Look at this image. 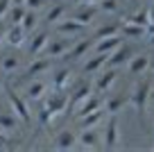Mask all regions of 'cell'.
Segmentation results:
<instances>
[{
  "label": "cell",
  "mask_w": 154,
  "mask_h": 152,
  "mask_svg": "<svg viewBox=\"0 0 154 152\" xmlns=\"http://www.w3.org/2000/svg\"><path fill=\"white\" fill-rule=\"evenodd\" d=\"M5 95H7V102H9V107H11V114H14L23 125H29V107H27V100L20 98V95L16 93V91H11V89H7Z\"/></svg>",
  "instance_id": "1"
},
{
  "label": "cell",
  "mask_w": 154,
  "mask_h": 152,
  "mask_svg": "<svg viewBox=\"0 0 154 152\" xmlns=\"http://www.w3.org/2000/svg\"><path fill=\"white\" fill-rule=\"evenodd\" d=\"M149 91H152V84H149V80H140L138 84L134 86V91L129 93V105H134V109L138 111V114H143L145 107H147Z\"/></svg>",
  "instance_id": "2"
},
{
  "label": "cell",
  "mask_w": 154,
  "mask_h": 152,
  "mask_svg": "<svg viewBox=\"0 0 154 152\" xmlns=\"http://www.w3.org/2000/svg\"><path fill=\"white\" fill-rule=\"evenodd\" d=\"M72 39L70 36H63V39H54V41H48V46L43 48V55L50 59H59V57H66V52L70 50L72 46Z\"/></svg>",
  "instance_id": "3"
},
{
  "label": "cell",
  "mask_w": 154,
  "mask_h": 152,
  "mask_svg": "<svg viewBox=\"0 0 154 152\" xmlns=\"http://www.w3.org/2000/svg\"><path fill=\"white\" fill-rule=\"evenodd\" d=\"M131 57H134V48L125 46V41H122L111 55H106V66H109V68H120L122 64H127Z\"/></svg>",
  "instance_id": "4"
},
{
  "label": "cell",
  "mask_w": 154,
  "mask_h": 152,
  "mask_svg": "<svg viewBox=\"0 0 154 152\" xmlns=\"http://www.w3.org/2000/svg\"><path fill=\"white\" fill-rule=\"evenodd\" d=\"M118 143H120L118 118H116V114H109V123H106V127H104V138H102V145H104L106 150H113Z\"/></svg>",
  "instance_id": "5"
},
{
  "label": "cell",
  "mask_w": 154,
  "mask_h": 152,
  "mask_svg": "<svg viewBox=\"0 0 154 152\" xmlns=\"http://www.w3.org/2000/svg\"><path fill=\"white\" fill-rule=\"evenodd\" d=\"M50 66H52V59H50V57H38V59H34V62L29 64V66L25 68L23 73H20L18 82H25V80H29V77H36V75H41V73L50 71Z\"/></svg>",
  "instance_id": "6"
},
{
  "label": "cell",
  "mask_w": 154,
  "mask_h": 152,
  "mask_svg": "<svg viewBox=\"0 0 154 152\" xmlns=\"http://www.w3.org/2000/svg\"><path fill=\"white\" fill-rule=\"evenodd\" d=\"M84 27L86 25H82L79 21H75L70 16V18H61L59 23H54V30H57L59 34H63V36H77V34H82Z\"/></svg>",
  "instance_id": "7"
},
{
  "label": "cell",
  "mask_w": 154,
  "mask_h": 152,
  "mask_svg": "<svg viewBox=\"0 0 154 152\" xmlns=\"http://www.w3.org/2000/svg\"><path fill=\"white\" fill-rule=\"evenodd\" d=\"M66 105H68V93H63V91H57V89H54V93L48 95V100H45V107H48V109L52 111L54 116L63 114V111H66Z\"/></svg>",
  "instance_id": "8"
},
{
  "label": "cell",
  "mask_w": 154,
  "mask_h": 152,
  "mask_svg": "<svg viewBox=\"0 0 154 152\" xmlns=\"http://www.w3.org/2000/svg\"><path fill=\"white\" fill-rule=\"evenodd\" d=\"M100 107H104V102L100 100V95H93V93H91L86 100H82V102H79V105L72 109V114L79 118V116H86V114H91V111L100 109Z\"/></svg>",
  "instance_id": "9"
},
{
  "label": "cell",
  "mask_w": 154,
  "mask_h": 152,
  "mask_svg": "<svg viewBox=\"0 0 154 152\" xmlns=\"http://www.w3.org/2000/svg\"><path fill=\"white\" fill-rule=\"evenodd\" d=\"M91 93H93V86H91V84H86V82H82V84H79L70 95H68L70 100H68V105H66V111H72L77 105H79V102H82V100H86Z\"/></svg>",
  "instance_id": "10"
},
{
  "label": "cell",
  "mask_w": 154,
  "mask_h": 152,
  "mask_svg": "<svg viewBox=\"0 0 154 152\" xmlns=\"http://www.w3.org/2000/svg\"><path fill=\"white\" fill-rule=\"evenodd\" d=\"M116 80H118V68H106V71L95 80L93 89H95L97 93H104V91H109L111 86H113V82H116Z\"/></svg>",
  "instance_id": "11"
},
{
  "label": "cell",
  "mask_w": 154,
  "mask_h": 152,
  "mask_svg": "<svg viewBox=\"0 0 154 152\" xmlns=\"http://www.w3.org/2000/svg\"><path fill=\"white\" fill-rule=\"evenodd\" d=\"M97 11H100V9H97L95 5H79L75 11H72V18L79 21L82 25H91L93 21H95Z\"/></svg>",
  "instance_id": "12"
},
{
  "label": "cell",
  "mask_w": 154,
  "mask_h": 152,
  "mask_svg": "<svg viewBox=\"0 0 154 152\" xmlns=\"http://www.w3.org/2000/svg\"><path fill=\"white\" fill-rule=\"evenodd\" d=\"M77 143L82 147H100L102 145V136L95 132L93 127H88V129H82V134H77Z\"/></svg>",
  "instance_id": "13"
},
{
  "label": "cell",
  "mask_w": 154,
  "mask_h": 152,
  "mask_svg": "<svg viewBox=\"0 0 154 152\" xmlns=\"http://www.w3.org/2000/svg\"><path fill=\"white\" fill-rule=\"evenodd\" d=\"M75 145H77V134L70 132V129L59 132L57 136H54V141H52L54 150H68V147H75Z\"/></svg>",
  "instance_id": "14"
},
{
  "label": "cell",
  "mask_w": 154,
  "mask_h": 152,
  "mask_svg": "<svg viewBox=\"0 0 154 152\" xmlns=\"http://www.w3.org/2000/svg\"><path fill=\"white\" fill-rule=\"evenodd\" d=\"M25 36H27V32L20 27V23H16V25H11V27H7L5 43H9V46H14V48H20L25 43Z\"/></svg>",
  "instance_id": "15"
},
{
  "label": "cell",
  "mask_w": 154,
  "mask_h": 152,
  "mask_svg": "<svg viewBox=\"0 0 154 152\" xmlns=\"http://www.w3.org/2000/svg\"><path fill=\"white\" fill-rule=\"evenodd\" d=\"M48 41H50V34L48 32H36L32 36V41H29V46H27V55H29V57L41 55V52H43V48L48 46Z\"/></svg>",
  "instance_id": "16"
},
{
  "label": "cell",
  "mask_w": 154,
  "mask_h": 152,
  "mask_svg": "<svg viewBox=\"0 0 154 152\" xmlns=\"http://www.w3.org/2000/svg\"><path fill=\"white\" fill-rule=\"evenodd\" d=\"M122 43V34H113V36H106V39H100L95 43V52L100 55H111L116 48Z\"/></svg>",
  "instance_id": "17"
},
{
  "label": "cell",
  "mask_w": 154,
  "mask_h": 152,
  "mask_svg": "<svg viewBox=\"0 0 154 152\" xmlns=\"http://www.w3.org/2000/svg\"><path fill=\"white\" fill-rule=\"evenodd\" d=\"M104 116H106L104 107H100V109L91 111V114H86V116H79V129H88V127L100 125L102 120H104Z\"/></svg>",
  "instance_id": "18"
},
{
  "label": "cell",
  "mask_w": 154,
  "mask_h": 152,
  "mask_svg": "<svg viewBox=\"0 0 154 152\" xmlns=\"http://www.w3.org/2000/svg\"><path fill=\"white\" fill-rule=\"evenodd\" d=\"M70 80H72V71L70 68H59V71L52 73V89H57V91L68 89Z\"/></svg>",
  "instance_id": "19"
},
{
  "label": "cell",
  "mask_w": 154,
  "mask_h": 152,
  "mask_svg": "<svg viewBox=\"0 0 154 152\" xmlns=\"http://www.w3.org/2000/svg\"><path fill=\"white\" fill-rule=\"evenodd\" d=\"M147 66H149V57L147 55H134V57L127 62V68H129L131 75H138V73L147 71Z\"/></svg>",
  "instance_id": "20"
},
{
  "label": "cell",
  "mask_w": 154,
  "mask_h": 152,
  "mask_svg": "<svg viewBox=\"0 0 154 152\" xmlns=\"http://www.w3.org/2000/svg\"><path fill=\"white\" fill-rule=\"evenodd\" d=\"M45 91H48V84L45 82H32V84L25 89V100H41L45 95Z\"/></svg>",
  "instance_id": "21"
},
{
  "label": "cell",
  "mask_w": 154,
  "mask_h": 152,
  "mask_svg": "<svg viewBox=\"0 0 154 152\" xmlns=\"http://www.w3.org/2000/svg\"><path fill=\"white\" fill-rule=\"evenodd\" d=\"M106 66V55H100V52H95L91 59H88L86 64H84V68H82V73L84 75H88V73H95V71H100V68H104Z\"/></svg>",
  "instance_id": "22"
},
{
  "label": "cell",
  "mask_w": 154,
  "mask_h": 152,
  "mask_svg": "<svg viewBox=\"0 0 154 152\" xmlns=\"http://www.w3.org/2000/svg\"><path fill=\"white\" fill-rule=\"evenodd\" d=\"M127 102H129V95H113V98L106 100L104 111H106V114H118L120 109H125Z\"/></svg>",
  "instance_id": "23"
},
{
  "label": "cell",
  "mask_w": 154,
  "mask_h": 152,
  "mask_svg": "<svg viewBox=\"0 0 154 152\" xmlns=\"http://www.w3.org/2000/svg\"><path fill=\"white\" fill-rule=\"evenodd\" d=\"M120 34H122V36L138 39V36H143V34H145V27H143V25L131 23V21H122V23H120Z\"/></svg>",
  "instance_id": "24"
},
{
  "label": "cell",
  "mask_w": 154,
  "mask_h": 152,
  "mask_svg": "<svg viewBox=\"0 0 154 152\" xmlns=\"http://www.w3.org/2000/svg\"><path fill=\"white\" fill-rule=\"evenodd\" d=\"M88 50H91V41H86V39H84V41L72 43V46H70V50L66 52V57H68V59H79L82 55H86Z\"/></svg>",
  "instance_id": "25"
},
{
  "label": "cell",
  "mask_w": 154,
  "mask_h": 152,
  "mask_svg": "<svg viewBox=\"0 0 154 152\" xmlns=\"http://www.w3.org/2000/svg\"><path fill=\"white\" fill-rule=\"evenodd\" d=\"M113 34H120V25H118V23H106V25H102V27L95 30L93 39H95V41H100V39L113 36Z\"/></svg>",
  "instance_id": "26"
},
{
  "label": "cell",
  "mask_w": 154,
  "mask_h": 152,
  "mask_svg": "<svg viewBox=\"0 0 154 152\" xmlns=\"http://www.w3.org/2000/svg\"><path fill=\"white\" fill-rule=\"evenodd\" d=\"M66 11H68V9H66L63 5H52V7L48 9V14H45V23H48V25L59 23V21L66 16Z\"/></svg>",
  "instance_id": "27"
},
{
  "label": "cell",
  "mask_w": 154,
  "mask_h": 152,
  "mask_svg": "<svg viewBox=\"0 0 154 152\" xmlns=\"http://www.w3.org/2000/svg\"><path fill=\"white\" fill-rule=\"evenodd\" d=\"M18 66H20V62H18V57H14V55H5L2 62H0V71L5 73V75H11L14 71H18Z\"/></svg>",
  "instance_id": "28"
},
{
  "label": "cell",
  "mask_w": 154,
  "mask_h": 152,
  "mask_svg": "<svg viewBox=\"0 0 154 152\" xmlns=\"http://www.w3.org/2000/svg\"><path fill=\"white\" fill-rule=\"evenodd\" d=\"M20 120L16 118L14 114H0V129L2 132H14L16 127H18Z\"/></svg>",
  "instance_id": "29"
},
{
  "label": "cell",
  "mask_w": 154,
  "mask_h": 152,
  "mask_svg": "<svg viewBox=\"0 0 154 152\" xmlns=\"http://www.w3.org/2000/svg\"><path fill=\"white\" fill-rule=\"evenodd\" d=\"M36 23H38V18H36V11H25V16H23V21H20V27L25 30V32H34L36 30Z\"/></svg>",
  "instance_id": "30"
},
{
  "label": "cell",
  "mask_w": 154,
  "mask_h": 152,
  "mask_svg": "<svg viewBox=\"0 0 154 152\" xmlns=\"http://www.w3.org/2000/svg\"><path fill=\"white\" fill-rule=\"evenodd\" d=\"M25 7L23 5H11L9 9H7V14H9V21H11V25H16V23H20L23 21V16H25Z\"/></svg>",
  "instance_id": "31"
},
{
  "label": "cell",
  "mask_w": 154,
  "mask_h": 152,
  "mask_svg": "<svg viewBox=\"0 0 154 152\" xmlns=\"http://www.w3.org/2000/svg\"><path fill=\"white\" fill-rule=\"evenodd\" d=\"M52 118H54V114L43 105V107H41V111H38V125H41V127H48V125L52 123Z\"/></svg>",
  "instance_id": "32"
},
{
  "label": "cell",
  "mask_w": 154,
  "mask_h": 152,
  "mask_svg": "<svg viewBox=\"0 0 154 152\" xmlns=\"http://www.w3.org/2000/svg\"><path fill=\"white\" fill-rule=\"evenodd\" d=\"M118 7H120V2H118V0H100V9L106 11V14L118 11Z\"/></svg>",
  "instance_id": "33"
},
{
  "label": "cell",
  "mask_w": 154,
  "mask_h": 152,
  "mask_svg": "<svg viewBox=\"0 0 154 152\" xmlns=\"http://www.w3.org/2000/svg\"><path fill=\"white\" fill-rule=\"evenodd\" d=\"M48 5V0H25V7H29L32 11H38Z\"/></svg>",
  "instance_id": "34"
},
{
  "label": "cell",
  "mask_w": 154,
  "mask_h": 152,
  "mask_svg": "<svg viewBox=\"0 0 154 152\" xmlns=\"http://www.w3.org/2000/svg\"><path fill=\"white\" fill-rule=\"evenodd\" d=\"M147 14H149V21H147V27H145V32L152 34V32H154V5L147 9Z\"/></svg>",
  "instance_id": "35"
},
{
  "label": "cell",
  "mask_w": 154,
  "mask_h": 152,
  "mask_svg": "<svg viewBox=\"0 0 154 152\" xmlns=\"http://www.w3.org/2000/svg\"><path fill=\"white\" fill-rule=\"evenodd\" d=\"M11 7V0H0V18L7 14V9Z\"/></svg>",
  "instance_id": "36"
},
{
  "label": "cell",
  "mask_w": 154,
  "mask_h": 152,
  "mask_svg": "<svg viewBox=\"0 0 154 152\" xmlns=\"http://www.w3.org/2000/svg\"><path fill=\"white\" fill-rule=\"evenodd\" d=\"M5 32H7V27H5V25H0V43H5Z\"/></svg>",
  "instance_id": "37"
},
{
  "label": "cell",
  "mask_w": 154,
  "mask_h": 152,
  "mask_svg": "<svg viewBox=\"0 0 154 152\" xmlns=\"http://www.w3.org/2000/svg\"><path fill=\"white\" fill-rule=\"evenodd\" d=\"M82 5H100V0H79Z\"/></svg>",
  "instance_id": "38"
},
{
  "label": "cell",
  "mask_w": 154,
  "mask_h": 152,
  "mask_svg": "<svg viewBox=\"0 0 154 152\" xmlns=\"http://www.w3.org/2000/svg\"><path fill=\"white\" fill-rule=\"evenodd\" d=\"M11 5H23L25 7V0H11Z\"/></svg>",
  "instance_id": "39"
},
{
  "label": "cell",
  "mask_w": 154,
  "mask_h": 152,
  "mask_svg": "<svg viewBox=\"0 0 154 152\" xmlns=\"http://www.w3.org/2000/svg\"><path fill=\"white\" fill-rule=\"evenodd\" d=\"M147 68H149V71L154 73V59H149V66H147Z\"/></svg>",
  "instance_id": "40"
},
{
  "label": "cell",
  "mask_w": 154,
  "mask_h": 152,
  "mask_svg": "<svg viewBox=\"0 0 154 152\" xmlns=\"http://www.w3.org/2000/svg\"><path fill=\"white\" fill-rule=\"evenodd\" d=\"M149 98H152V100H154V89H152V91H149Z\"/></svg>",
  "instance_id": "41"
},
{
  "label": "cell",
  "mask_w": 154,
  "mask_h": 152,
  "mask_svg": "<svg viewBox=\"0 0 154 152\" xmlns=\"http://www.w3.org/2000/svg\"><path fill=\"white\" fill-rule=\"evenodd\" d=\"M0 91H2V80H0Z\"/></svg>",
  "instance_id": "42"
},
{
  "label": "cell",
  "mask_w": 154,
  "mask_h": 152,
  "mask_svg": "<svg viewBox=\"0 0 154 152\" xmlns=\"http://www.w3.org/2000/svg\"><path fill=\"white\" fill-rule=\"evenodd\" d=\"M152 125H154V116H152Z\"/></svg>",
  "instance_id": "43"
}]
</instances>
